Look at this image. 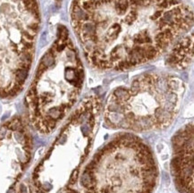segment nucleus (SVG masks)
Returning <instances> with one entry per match:
<instances>
[{"label":"nucleus","mask_w":194,"mask_h":193,"mask_svg":"<svg viewBox=\"0 0 194 193\" xmlns=\"http://www.w3.org/2000/svg\"><path fill=\"white\" fill-rule=\"evenodd\" d=\"M84 77L78 48L68 29L59 25L25 97L28 120L38 132L49 134L56 129L78 100Z\"/></svg>","instance_id":"2"},{"label":"nucleus","mask_w":194,"mask_h":193,"mask_svg":"<svg viewBox=\"0 0 194 193\" xmlns=\"http://www.w3.org/2000/svg\"><path fill=\"white\" fill-rule=\"evenodd\" d=\"M40 23L39 0H0L1 99H12L23 89L34 60Z\"/></svg>","instance_id":"4"},{"label":"nucleus","mask_w":194,"mask_h":193,"mask_svg":"<svg viewBox=\"0 0 194 193\" xmlns=\"http://www.w3.org/2000/svg\"><path fill=\"white\" fill-rule=\"evenodd\" d=\"M168 49L166 63L176 70L187 69L193 60V33H185Z\"/></svg>","instance_id":"6"},{"label":"nucleus","mask_w":194,"mask_h":193,"mask_svg":"<svg viewBox=\"0 0 194 193\" xmlns=\"http://www.w3.org/2000/svg\"><path fill=\"white\" fill-rule=\"evenodd\" d=\"M172 173L182 193H193V124L188 123L174 134Z\"/></svg>","instance_id":"5"},{"label":"nucleus","mask_w":194,"mask_h":193,"mask_svg":"<svg viewBox=\"0 0 194 193\" xmlns=\"http://www.w3.org/2000/svg\"><path fill=\"white\" fill-rule=\"evenodd\" d=\"M71 24L84 57L100 71H124L166 53L193 24L181 0H73Z\"/></svg>","instance_id":"1"},{"label":"nucleus","mask_w":194,"mask_h":193,"mask_svg":"<svg viewBox=\"0 0 194 193\" xmlns=\"http://www.w3.org/2000/svg\"><path fill=\"white\" fill-rule=\"evenodd\" d=\"M184 93V82L174 74H140L111 92L105 122L109 128L136 132L165 130L176 118Z\"/></svg>","instance_id":"3"}]
</instances>
